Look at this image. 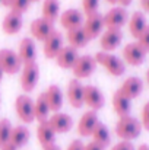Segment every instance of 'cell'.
Listing matches in <instances>:
<instances>
[{
  "mask_svg": "<svg viewBox=\"0 0 149 150\" xmlns=\"http://www.w3.org/2000/svg\"><path fill=\"white\" fill-rule=\"evenodd\" d=\"M107 3H110V4H115L117 3V0H105Z\"/></svg>",
  "mask_w": 149,
  "mask_h": 150,
  "instance_id": "cell-45",
  "label": "cell"
},
{
  "mask_svg": "<svg viewBox=\"0 0 149 150\" xmlns=\"http://www.w3.org/2000/svg\"><path fill=\"white\" fill-rule=\"evenodd\" d=\"M117 3H118L121 7H126V6H130L132 0H117Z\"/></svg>",
  "mask_w": 149,
  "mask_h": 150,
  "instance_id": "cell-40",
  "label": "cell"
},
{
  "mask_svg": "<svg viewBox=\"0 0 149 150\" xmlns=\"http://www.w3.org/2000/svg\"><path fill=\"white\" fill-rule=\"evenodd\" d=\"M66 40H67L69 45L73 47V48H76V50H78V48H82V47H86L88 42L91 41V40L88 38L86 32L83 31L82 26H81V28H75V29L67 31V34H66Z\"/></svg>",
  "mask_w": 149,
  "mask_h": 150,
  "instance_id": "cell-26",
  "label": "cell"
},
{
  "mask_svg": "<svg viewBox=\"0 0 149 150\" xmlns=\"http://www.w3.org/2000/svg\"><path fill=\"white\" fill-rule=\"evenodd\" d=\"M148 26V22H146V18L143 13L140 12H135L132 16H130V21H129V31H130V35L133 38H139L142 35V32L146 29Z\"/></svg>",
  "mask_w": 149,
  "mask_h": 150,
  "instance_id": "cell-27",
  "label": "cell"
},
{
  "mask_svg": "<svg viewBox=\"0 0 149 150\" xmlns=\"http://www.w3.org/2000/svg\"><path fill=\"white\" fill-rule=\"evenodd\" d=\"M48 122L56 134H64V133L70 131L73 127L72 117L64 112H53V115H50Z\"/></svg>",
  "mask_w": 149,
  "mask_h": 150,
  "instance_id": "cell-14",
  "label": "cell"
},
{
  "mask_svg": "<svg viewBox=\"0 0 149 150\" xmlns=\"http://www.w3.org/2000/svg\"><path fill=\"white\" fill-rule=\"evenodd\" d=\"M29 139H31L29 128L25 127V125H16V127L12 128V133H10V137H9V146H12L18 150L24 146H26Z\"/></svg>",
  "mask_w": 149,
  "mask_h": 150,
  "instance_id": "cell-19",
  "label": "cell"
},
{
  "mask_svg": "<svg viewBox=\"0 0 149 150\" xmlns=\"http://www.w3.org/2000/svg\"><path fill=\"white\" fill-rule=\"evenodd\" d=\"M66 95H67L69 103L73 108L78 109V108H81L83 105V86H82V83L78 79H72L69 82Z\"/></svg>",
  "mask_w": 149,
  "mask_h": 150,
  "instance_id": "cell-18",
  "label": "cell"
},
{
  "mask_svg": "<svg viewBox=\"0 0 149 150\" xmlns=\"http://www.w3.org/2000/svg\"><path fill=\"white\" fill-rule=\"evenodd\" d=\"M111 150H136L135 149V146H133V143L132 142H124V140H121V142H118L117 144H114Z\"/></svg>",
  "mask_w": 149,
  "mask_h": 150,
  "instance_id": "cell-36",
  "label": "cell"
},
{
  "mask_svg": "<svg viewBox=\"0 0 149 150\" xmlns=\"http://www.w3.org/2000/svg\"><path fill=\"white\" fill-rule=\"evenodd\" d=\"M31 3H32L31 0H13L9 7H10V12H15V13H19L24 16V13L29 9Z\"/></svg>",
  "mask_w": 149,
  "mask_h": 150,
  "instance_id": "cell-32",
  "label": "cell"
},
{
  "mask_svg": "<svg viewBox=\"0 0 149 150\" xmlns=\"http://www.w3.org/2000/svg\"><path fill=\"white\" fill-rule=\"evenodd\" d=\"M64 38L61 35V32L58 31H53L51 35L44 41V47H43V51H44V55L50 58V60H54L56 55L58 54V51L61 50L64 45Z\"/></svg>",
  "mask_w": 149,
  "mask_h": 150,
  "instance_id": "cell-13",
  "label": "cell"
},
{
  "mask_svg": "<svg viewBox=\"0 0 149 150\" xmlns=\"http://www.w3.org/2000/svg\"><path fill=\"white\" fill-rule=\"evenodd\" d=\"M79 58V54H78V50L73 48V47H63L61 50L58 51V54L56 55V64L61 69H73L76 60Z\"/></svg>",
  "mask_w": 149,
  "mask_h": 150,
  "instance_id": "cell-20",
  "label": "cell"
},
{
  "mask_svg": "<svg viewBox=\"0 0 149 150\" xmlns=\"http://www.w3.org/2000/svg\"><path fill=\"white\" fill-rule=\"evenodd\" d=\"M99 7V0H82V9H83V15H92L97 13Z\"/></svg>",
  "mask_w": 149,
  "mask_h": 150,
  "instance_id": "cell-33",
  "label": "cell"
},
{
  "mask_svg": "<svg viewBox=\"0 0 149 150\" xmlns=\"http://www.w3.org/2000/svg\"><path fill=\"white\" fill-rule=\"evenodd\" d=\"M0 69L6 74H16L22 70V61L18 52L7 48L0 50Z\"/></svg>",
  "mask_w": 149,
  "mask_h": 150,
  "instance_id": "cell-4",
  "label": "cell"
},
{
  "mask_svg": "<svg viewBox=\"0 0 149 150\" xmlns=\"http://www.w3.org/2000/svg\"><path fill=\"white\" fill-rule=\"evenodd\" d=\"M83 147H85V144H83L81 140H73V142L67 146L66 150H83Z\"/></svg>",
  "mask_w": 149,
  "mask_h": 150,
  "instance_id": "cell-37",
  "label": "cell"
},
{
  "mask_svg": "<svg viewBox=\"0 0 149 150\" xmlns=\"http://www.w3.org/2000/svg\"><path fill=\"white\" fill-rule=\"evenodd\" d=\"M82 28L86 32L89 40H95L97 37H99L102 34V29L105 28L104 26V16L98 12L92 13V15H88L85 18V22H83Z\"/></svg>",
  "mask_w": 149,
  "mask_h": 150,
  "instance_id": "cell-9",
  "label": "cell"
},
{
  "mask_svg": "<svg viewBox=\"0 0 149 150\" xmlns=\"http://www.w3.org/2000/svg\"><path fill=\"white\" fill-rule=\"evenodd\" d=\"M146 57V52L140 48V45L138 42H130L123 48V60L126 64L138 67L140 64H143Z\"/></svg>",
  "mask_w": 149,
  "mask_h": 150,
  "instance_id": "cell-10",
  "label": "cell"
},
{
  "mask_svg": "<svg viewBox=\"0 0 149 150\" xmlns=\"http://www.w3.org/2000/svg\"><path fill=\"white\" fill-rule=\"evenodd\" d=\"M15 109L18 118L24 124H31L34 118V100L28 95H19L15 100Z\"/></svg>",
  "mask_w": 149,
  "mask_h": 150,
  "instance_id": "cell-6",
  "label": "cell"
},
{
  "mask_svg": "<svg viewBox=\"0 0 149 150\" xmlns=\"http://www.w3.org/2000/svg\"><path fill=\"white\" fill-rule=\"evenodd\" d=\"M95 60H97V64L102 66L114 77H120L126 71V63L121 58H118L117 55L111 54V52L99 51V52L95 54Z\"/></svg>",
  "mask_w": 149,
  "mask_h": 150,
  "instance_id": "cell-2",
  "label": "cell"
},
{
  "mask_svg": "<svg viewBox=\"0 0 149 150\" xmlns=\"http://www.w3.org/2000/svg\"><path fill=\"white\" fill-rule=\"evenodd\" d=\"M136 150H149V146H148V144H140V146H139Z\"/></svg>",
  "mask_w": 149,
  "mask_h": 150,
  "instance_id": "cell-43",
  "label": "cell"
},
{
  "mask_svg": "<svg viewBox=\"0 0 149 150\" xmlns=\"http://www.w3.org/2000/svg\"><path fill=\"white\" fill-rule=\"evenodd\" d=\"M124 96H127L129 99H135V98H138L140 93H142V91H143V82H142V79L140 77H136V76H132V77H127L124 82H123V85L120 86V89H118Z\"/></svg>",
  "mask_w": 149,
  "mask_h": 150,
  "instance_id": "cell-17",
  "label": "cell"
},
{
  "mask_svg": "<svg viewBox=\"0 0 149 150\" xmlns=\"http://www.w3.org/2000/svg\"><path fill=\"white\" fill-rule=\"evenodd\" d=\"M142 128H145L146 131H149V100L145 103L143 109H142Z\"/></svg>",
  "mask_w": 149,
  "mask_h": 150,
  "instance_id": "cell-35",
  "label": "cell"
},
{
  "mask_svg": "<svg viewBox=\"0 0 149 150\" xmlns=\"http://www.w3.org/2000/svg\"><path fill=\"white\" fill-rule=\"evenodd\" d=\"M44 150H61L57 144H51V146H48V147H46Z\"/></svg>",
  "mask_w": 149,
  "mask_h": 150,
  "instance_id": "cell-41",
  "label": "cell"
},
{
  "mask_svg": "<svg viewBox=\"0 0 149 150\" xmlns=\"http://www.w3.org/2000/svg\"><path fill=\"white\" fill-rule=\"evenodd\" d=\"M31 35L37 40V41H46L51 35V32L54 31V23H50L48 21L43 19V18H38L35 21H32L31 23Z\"/></svg>",
  "mask_w": 149,
  "mask_h": 150,
  "instance_id": "cell-16",
  "label": "cell"
},
{
  "mask_svg": "<svg viewBox=\"0 0 149 150\" xmlns=\"http://www.w3.org/2000/svg\"><path fill=\"white\" fill-rule=\"evenodd\" d=\"M18 55L24 64L28 63H34L37 60V48H35V42L31 38H24L19 42V50H18Z\"/></svg>",
  "mask_w": 149,
  "mask_h": 150,
  "instance_id": "cell-22",
  "label": "cell"
},
{
  "mask_svg": "<svg viewBox=\"0 0 149 150\" xmlns=\"http://www.w3.org/2000/svg\"><path fill=\"white\" fill-rule=\"evenodd\" d=\"M38 80H40V66L37 64V61L24 64L21 70V88L24 89V92L26 93L32 92L38 85Z\"/></svg>",
  "mask_w": 149,
  "mask_h": 150,
  "instance_id": "cell-3",
  "label": "cell"
},
{
  "mask_svg": "<svg viewBox=\"0 0 149 150\" xmlns=\"http://www.w3.org/2000/svg\"><path fill=\"white\" fill-rule=\"evenodd\" d=\"M105 103V98L101 92V89L97 86L88 85L83 86V105L89 106L92 111H99Z\"/></svg>",
  "mask_w": 149,
  "mask_h": 150,
  "instance_id": "cell-8",
  "label": "cell"
},
{
  "mask_svg": "<svg viewBox=\"0 0 149 150\" xmlns=\"http://www.w3.org/2000/svg\"><path fill=\"white\" fill-rule=\"evenodd\" d=\"M123 41V32L121 29H105L104 34H101V48L105 52H111V51L117 50L120 47Z\"/></svg>",
  "mask_w": 149,
  "mask_h": 150,
  "instance_id": "cell-12",
  "label": "cell"
},
{
  "mask_svg": "<svg viewBox=\"0 0 149 150\" xmlns=\"http://www.w3.org/2000/svg\"><path fill=\"white\" fill-rule=\"evenodd\" d=\"M43 19L48 21L50 23H54L58 19L60 15V1L58 0H44L43 1Z\"/></svg>",
  "mask_w": 149,
  "mask_h": 150,
  "instance_id": "cell-28",
  "label": "cell"
},
{
  "mask_svg": "<svg viewBox=\"0 0 149 150\" xmlns=\"http://www.w3.org/2000/svg\"><path fill=\"white\" fill-rule=\"evenodd\" d=\"M127 12L124 7H113L104 16V26L107 29H121L127 22Z\"/></svg>",
  "mask_w": 149,
  "mask_h": 150,
  "instance_id": "cell-7",
  "label": "cell"
},
{
  "mask_svg": "<svg viewBox=\"0 0 149 150\" xmlns=\"http://www.w3.org/2000/svg\"><path fill=\"white\" fill-rule=\"evenodd\" d=\"M83 150H105V149H104L102 146H99L98 143H95V142H91V143L85 144Z\"/></svg>",
  "mask_w": 149,
  "mask_h": 150,
  "instance_id": "cell-38",
  "label": "cell"
},
{
  "mask_svg": "<svg viewBox=\"0 0 149 150\" xmlns=\"http://www.w3.org/2000/svg\"><path fill=\"white\" fill-rule=\"evenodd\" d=\"M142 133V124L135 117H121L115 124V134L124 142H132L138 139Z\"/></svg>",
  "mask_w": 149,
  "mask_h": 150,
  "instance_id": "cell-1",
  "label": "cell"
},
{
  "mask_svg": "<svg viewBox=\"0 0 149 150\" xmlns=\"http://www.w3.org/2000/svg\"><path fill=\"white\" fill-rule=\"evenodd\" d=\"M85 22L83 13L78 9H67L60 15V23L66 31L75 29V28H81Z\"/></svg>",
  "mask_w": 149,
  "mask_h": 150,
  "instance_id": "cell-15",
  "label": "cell"
},
{
  "mask_svg": "<svg viewBox=\"0 0 149 150\" xmlns=\"http://www.w3.org/2000/svg\"><path fill=\"white\" fill-rule=\"evenodd\" d=\"M98 122L99 120L98 115H97V111H92V109L86 111L78 122V134L82 137H91Z\"/></svg>",
  "mask_w": 149,
  "mask_h": 150,
  "instance_id": "cell-11",
  "label": "cell"
},
{
  "mask_svg": "<svg viewBox=\"0 0 149 150\" xmlns=\"http://www.w3.org/2000/svg\"><path fill=\"white\" fill-rule=\"evenodd\" d=\"M113 109L114 112L121 118V117H127L130 115V109H132V100L127 96H124L120 91H115L113 95Z\"/></svg>",
  "mask_w": 149,
  "mask_h": 150,
  "instance_id": "cell-24",
  "label": "cell"
},
{
  "mask_svg": "<svg viewBox=\"0 0 149 150\" xmlns=\"http://www.w3.org/2000/svg\"><path fill=\"white\" fill-rule=\"evenodd\" d=\"M12 1H13V0H0V3H1L3 6H6V7H9Z\"/></svg>",
  "mask_w": 149,
  "mask_h": 150,
  "instance_id": "cell-42",
  "label": "cell"
},
{
  "mask_svg": "<svg viewBox=\"0 0 149 150\" xmlns=\"http://www.w3.org/2000/svg\"><path fill=\"white\" fill-rule=\"evenodd\" d=\"M0 150H16V149H15V147H12V146H9V144H7V146H4V147H3V149H0Z\"/></svg>",
  "mask_w": 149,
  "mask_h": 150,
  "instance_id": "cell-44",
  "label": "cell"
},
{
  "mask_svg": "<svg viewBox=\"0 0 149 150\" xmlns=\"http://www.w3.org/2000/svg\"><path fill=\"white\" fill-rule=\"evenodd\" d=\"M37 137H38V142H40V144L43 146V149L48 147L51 144H56V133H54V130L51 128L48 120L38 124Z\"/></svg>",
  "mask_w": 149,
  "mask_h": 150,
  "instance_id": "cell-23",
  "label": "cell"
},
{
  "mask_svg": "<svg viewBox=\"0 0 149 150\" xmlns=\"http://www.w3.org/2000/svg\"><path fill=\"white\" fill-rule=\"evenodd\" d=\"M91 137H92V142L98 143L99 146H102L104 149L108 147L110 143H111L110 130H108V127H107L105 124H102V122H98V124H97V127H95V130H94V133H92Z\"/></svg>",
  "mask_w": 149,
  "mask_h": 150,
  "instance_id": "cell-30",
  "label": "cell"
},
{
  "mask_svg": "<svg viewBox=\"0 0 149 150\" xmlns=\"http://www.w3.org/2000/svg\"><path fill=\"white\" fill-rule=\"evenodd\" d=\"M50 106L47 103L46 99V95L41 93L37 100L34 102V118L38 121V122H43V121H47L50 118Z\"/></svg>",
  "mask_w": 149,
  "mask_h": 150,
  "instance_id": "cell-29",
  "label": "cell"
},
{
  "mask_svg": "<svg viewBox=\"0 0 149 150\" xmlns=\"http://www.w3.org/2000/svg\"><path fill=\"white\" fill-rule=\"evenodd\" d=\"M3 74H4V73H3V70L0 69V82H1V79H3Z\"/></svg>",
  "mask_w": 149,
  "mask_h": 150,
  "instance_id": "cell-46",
  "label": "cell"
},
{
  "mask_svg": "<svg viewBox=\"0 0 149 150\" xmlns=\"http://www.w3.org/2000/svg\"><path fill=\"white\" fill-rule=\"evenodd\" d=\"M22 25H24V16L15 12H9L1 22V29L7 35H16L22 29Z\"/></svg>",
  "mask_w": 149,
  "mask_h": 150,
  "instance_id": "cell-21",
  "label": "cell"
},
{
  "mask_svg": "<svg viewBox=\"0 0 149 150\" xmlns=\"http://www.w3.org/2000/svg\"><path fill=\"white\" fill-rule=\"evenodd\" d=\"M12 128L13 127L9 120H6V118L0 120V149H3L4 146L9 144V137H10Z\"/></svg>",
  "mask_w": 149,
  "mask_h": 150,
  "instance_id": "cell-31",
  "label": "cell"
},
{
  "mask_svg": "<svg viewBox=\"0 0 149 150\" xmlns=\"http://www.w3.org/2000/svg\"><path fill=\"white\" fill-rule=\"evenodd\" d=\"M46 95V99H47V103L50 106V111L51 112H60L61 106H63V92L58 86L56 85H51L47 92H44Z\"/></svg>",
  "mask_w": 149,
  "mask_h": 150,
  "instance_id": "cell-25",
  "label": "cell"
},
{
  "mask_svg": "<svg viewBox=\"0 0 149 150\" xmlns=\"http://www.w3.org/2000/svg\"><path fill=\"white\" fill-rule=\"evenodd\" d=\"M146 82H148V85H149V70L146 71Z\"/></svg>",
  "mask_w": 149,
  "mask_h": 150,
  "instance_id": "cell-47",
  "label": "cell"
},
{
  "mask_svg": "<svg viewBox=\"0 0 149 150\" xmlns=\"http://www.w3.org/2000/svg\"><path fill=\"white\" fill-rule=\"evenodd\" d=\"M97 60L92 55H79V58L76 60L72 71L75 74V79L81 80V79H88L97 69Z\"/></svg>",
  "mask_w": 149,
  "mask_h": 150,
  "instance_id": "cell-5",
  "label": "cell"
},
{
  "mask_svg": "<svg viewBox=\"0 0 149 150\" xmlns=\"http://www.w3.org/2000/svg\"><path fill=\"white\" fill-rule=\"evenodd\" d=\"M140 6H142V9L145 12L149 13V0H140Z\"/></svg>",
  "mask_w": 149,
  "mask_h": 150,
  "instance_id": "cell-39",
  "label": "cell"
},
{
  "mask_svg": "<svg viewBox=\"0 0 149 150\" xmlns=\"http://www.w3.org/2000/svg\"><path fill=\"white\" fill-rule=\"evenodd\" d=\"M31 1H32V3H34V1H40V0H31Z\"/></svg>",
  "mask_w": 149,
  "mask_h": 150,
  "instance_id": "cell-48",
  "label": "cell"
},
{
  "mask_svg": "<svg viewBox=\"0 0 149 150\" xmlns=\"http://www.w3.org/2000/svg\"><path fill=\"white\" fill-rule=\"evenodd\" d=\"M139 45H140V48L145 51L146 54L149 52V25L146 26V29L142 32V35L138 38V41H136Z\"/></svg>",
  "mask_w": 149,
  "mask_h": 150,
  "instance_id": "cell-34",
  "label": "cell"
}]
</instances>
